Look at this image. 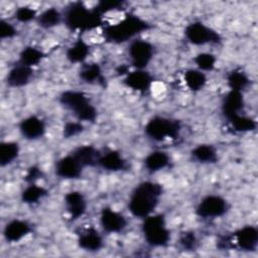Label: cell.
Instances as JSON below:
<instances>
[{
  "label": "cell",
  "instance_id": "6da1fadb",
  "mask_svg": "<svg viewBox=\"0 0 258 258\" xmlns=\"http://www.w3.org/2000/svg\"><path fill=\"white\" fill-rule=\"evenodd\" d=\"M162 186L154 181L140 182L131 192L128 209L136 218H146L153 214L159 204Z\"/></svg>",
  "mask_w": 258,
  "mask_h": 258
},
{
  "label": "cell",
  "instance_id": "7a4b0ae2",
  "mask_svg": "<svg viewBox=\"0 0 258 258\" xmlns=\"http://www.w3.org/2000/svg\"><path fill=\"white\" fill-rule=\"evenodd\" d=\"M149 28V24L134 14H128L120 21L104 27L103 34L107 41L122 43L135 37Z\"/></svg>",
  "mask_w": 258,
  "mask_h": 258
},
{
  "label": "cell",
  "instance_id": "3957f363",
  "mask_svg": "<svg viewBox=\"0 0 258 258\" xmlns=\"http://www.w3.org/2000/svg\"><path fill=\"white\" fill-rule=\"evenodd\" d=\"M102 14L95 8L89 9L82 3H75L64 13L66 25L72 30H91L102 23Z\"/></svg>",
  "mask_w": 258,
  "mask_h": 258
},
{
  "label": "cell",
  "instance_id": "277c9868",
  "mask_svg": "<svg viewBox=\"0 0 258 258\" xmlns=\"http://www.w3.org/2000/svg\"><path fill=\"white\" fill-rule=\"evenodd\" d=\"M60 104L71 111L79 121L94 122L97 119V109L90 99L80 91H64L59 96Z\"/></svg>",
  "mask_w": 258,
  "mask_h": 258
},
{
  "label": "cell",
  "instance_id": "5b68a950",
  "mask_svg": "<svg viewBox=\"0 0 258 258\" xmlns=\"http://www.w3.org/2000/svg\"><path fill=\"white\" fill-rule=\"evenodd\" d=\"M142 233L145 241L152 247H164L170 240V232L166 227L162 215H153L144 218Z\"/></svg>",
  "mask_w": 258,
  "mask_h": 258
},
{
  "label": "cell",
  "instance_id": "8992f818",
  "mask_svg": "<svg viewBox=\"0 0 258 258\" xmlns=\"http://www.w3.org/2000/svg\"><path fill=\"white\" fill-rule=\"evenodd\" d=\"M180 129L181 126L179 121L163 116H154L144 127L146 136L154 141L176 139Z\"/></svg>",
  "mask_w": 258,
  "mask_h": 258
},
{
  "label": "cell",
  "instance_id": "52a82bcc",
  "mask_svg": "<svg viewBox=\"0 0 258 258\" xmlns=\"http://www.w3.org/2000/svg\"><path fill=\"white\" fill-rule=\"evenodd\" d=\"M185 38L195 45H204L208 43H219L220 34L201 21H195L188 24L184 29Z\"/></svg>",
  "mask_w": 258,
  "mask_h": 258
},
{
  "label": "cell",
  "instance_id": "ba28073f",
  "mask_svg": "<svg viewBox=\"0 0 258 258\" xmlns=\"http://www.w3.org/2000/svg\"><path fill=\"white\" fill-rule=\"evenodd\" d=\"M128 54L136 70H144L153 58L154 46L147 40L134 39L129 44Z\"/></svg>",
  "mask_w": 258,
  "mask_h": 258
},
{
  "label": "cell",
  "instance_id": "9c48e42d",
  "mask_svg": "<svg viewBox=\"0 0 258 258\" xmlns=\"http://www.w3.org/2000/svg\"><path fill=\"white\" fill-rule=\"evenodd\" d=\"M227 201L217 195H209L201 200L196 208V213L203 219H216L228 212Z\"/></svg>",
  "mask_w": 258,
  "mask_h": 258
},
{
  "label": "cell",
  "instance_id": "30bf717a",
  "mask_svg": "<svg viewBox=\"0 0 258 258\" xmlns=\"http://www.w3.org/2000/svg\"><path fill=\"white\" fill-rule=\"evenodd\" d=\"M228 237L231 248L236 246L242 251H255L258 245V230L254 226H245Z\"/></svg>",
  "mask_w": 258,
  "mask_h": 258
},
{
  "label": "cell",
  "instance_id": "8fae6325",
  "mask_svg": "<svg viewBox=\"0 0 258 258\" xmlns=\"http://www.w3.org/2000/svg\"><path fill=\"white\" fill-rule=\"evenodd\" d=\"M100 223L104 231L107 233H120L127 226L126 218L111 208H104L102 210Z\"/></svg>",
  "mask_w": 258,
  "mask_h": 258
},
{
  "label": "cell",
  "instance_id": "7c38bea8",
  "mask_svg": "<svg viewBox=\"0 0 258 258\" xmlns=\"http://www.w3.org/2000/svg\"><path fill=\"white\" fill-rule=\"evenodd\" d=\"M83 168L78 159L73 154H69L56 161L55 174L66 179H76L82 175Z\"/></svg>",
  "mask_w": 258,
  "mask_h": 258
},
{
  "label": "cell",
  "instance_id": "4fadbf2b",
  "mask_svg": "<svg viewBox=\"0 0 258 258\" xmlns=\"http://www.w3.org/2000/svg\"><path fill=\"white\" fill-rule=\"evenodd\" d=\"M46 130L45 122L36 115H30L24 118L19 124V131L22 136L28 140L41 138Z\"/></svg>",
  "mask_w": 258,
  "mask_h": 258
},
{
  "label": "cell",
  "instance_id": "5bb4252c",
  "mask_svg": "<svg viewBox=\"0 0 258 258\" xmlns=\"http://www.w3.org/2000/svg\"><path fill=\"white\" fill-rule=\"evenodd\" d=\"M32 228L31 225L24 220L14 219L9 221L3 230V236L6 241L10 243H16L29 235Z\"/></svg>",
  "mask_w": 258,
  "mask_h": 258
},
{
  "label": "cell",
  "instance_id": "9a60e30c",
  "mask_svg": "<svg viewBox=\"0 0 258 258\" xmlns=\"http://www.w3.org/2000/svg\"><path fill=\"white\" fill-rule=\"evenodd\" d=\"M78 244L85 251L97 252L103 248L104 240L97 229L89 227L79 234Z\"/></svg>",
  "mask_w": 258,
  "mask_h": 258
},
{
  "label": "cell",
  "instance_id": "2e32d148",
  "mask_svg": "<svg viewBox=\"0 0 258 258\" xmlns=\"http://www.w3.org/2000/svg\"><path fill=\"white\" fill-rule=\"evenodd\" d=\"M153 78L145 70H136L126 75L124 79L125 85L136 92H146L152 85Z\"/></svg>",
  "mask_w": 258,
  "mask_h": 258
},
{
  "label": "cell",
  "instance_id": "e0dca14e",
  "mask_svg": "<svg viewBox=\"0 0 258 258\" xmlns=\"http://www.w3.org/2000/svg\"><path fill=\"white\" fill-rule=\"evenodd\" d=\"M64 206L70 217L73 220H78L85 214L87 202L82 192L73 190L64 196Z\"/></svg>",
  "mask_w": 258,
  "mask_h": 258
},
{
  "label": "cell",
  "instance_id": "ac0fdd59",
  "mask_svg": "<svg viewBox=\"0 0 258 258\" xmlns=\"http://www.w3.org/2000/svg\"><path fill=\"white\" fill-rule=\"evenodd\" d=\"M32 68L22 63L15 64L7 74L6 83L11 88H21L26 86L32 78Z\"/></svg>",
  "mask_w": 258,
  "mask_h": 258
},
{
  "label": "cell",
  "instance_id": "d6986e66",
  "mask_svg": "<svg viewBox=\"0 0 258 258\" xmlns=\"http://www.w3.org/2000/svg\"><path fill=\"white\" fill-rule=\"evenodd\" d=\"M98 165L108 171H121L127 167V162L122 154L116 150L107 151L100 155Z\"/></svg>",
  "mask_w": 258,
  "mask_h": 258
},
{
  "label": "cell",
  "instance_id": "ffe728a7",
  "mask_svg": "<svg viewBox=\"0 0 258 258\" xmlns=\"http://www.w3.org/2000/svg\"><path fill=\"white\" fill-rule=\"evenodd\" d=\"M244 106L242 92L230 91L225 97L222 105V110L227 119L240 114Z\"/></svg>",
  "mask_w": 258,
  "mask_h": 258
},
{
  "label": "cell",
  "instance_id": "44dd1931",
  "mask_svg": "<svg viewBox=\"0 0 258 258\" xmlns=\"http://www.w3.org/2000/svg\"><path fill=\"white\" fill-rule=\"evenodd\" d=\"M81 165L85 168L87 166H95L98 165V161L101 153L91 145H83L76 148L72 153Z\"/></svg>",
  "mask_w": 258,
  "mask_h": 258
},
{
  "label": "cell",
  "instance_id": "7402d4cb",
  "mask_svg": "<svg viewBox=\"0 0 258 258\" xmlns=\"http://www.w3.org/2000/svg\"><path fill=\"white\" fill-rule=\"evenodd\" d=\"M169 164V156L164 151H153L144 159V165L148 172L154 173L162 170Z\"/></svg>",
  "mask_w": 258,
  "mask_h": 258
},
{
  "label": "cell",
  "instance_id": "603a6c76",
  "mask_svg": "<svg viewBox=\"0 0 258 258\" xmlns=\"http://www.w3.org/2000/svg\"><path fill=\"white\" fill-rule=\"evenodd\" d=\"M89 53H90L89 44L83 39H78L68 48L66 52V56L68 60L71 61L72 63H82L87 59Z\"/></svg>",
  "mask_w": 258,
  "mask_h": 258
},
{
  "label": "cell",
  "instance_id": "cb8c5ba5",
  "mask_svg": "<svg viewBox=\"0 0 258 258\" xmlns=\"http://www.w3.org/2000/svg\"><path fill=\"white\" fill-rule=\"evenodd\" d=\"M192 158L200 163H215L218 161L216 148L210 144H200L191 151Z\"/></svg>",
  "mask_w": 258,
  "mask_h": 258
},
{
  "label": "cell",
  "instance_id": "d4e9b609",
  "mask_svg": "<svg viewBox=\"0 0 258 258\" xmlns=\"http://www.w3.org/2000/svg\"><path fill=\"white\" fill-rule=\"evenodd\" d=\"M80 78L88 84H104V76L101 67L98 63H87L84 64L81 72Z\"/></svg>",
  "mask_w": 258,
  "mask_h": 258
},
{
  "label": "cell",
  "instance_id": "484cf974",
  "mask_svg": "<svg viewBox=\"0 0 258 258\" xmlns=\"http://www.w3.org/2000/svg\"><path fill=\"white\" fill-rule=\"evenodd\" d=\"M47 194V189L43 186L36 183H28V185L23 189L21 194V200L24 204L34 205L45 198Z\"/></svg>",
  "mask_w": 258,
  "mask_h": 258
},
{
  "label": "cell",
  "instance_id": "4316f807",
  "mask_svg": "<svg viewBox=\"0 0 258 258\" xmlns=\"http://www.w3.org/2000/svg\"><path fill=\"white\" fill-rule=\"evenodd\" d=\"M37 23L40 27L48 29L52 28L56 25H58L62 19L61 13L54 7L47 8L43 10L38 16H37Z\"/></svg>",
  "mask_w": 258,
  "mask_h": 258
},
{
  "label": "cell",
  "instance_id": "83f0119b",
  "mask_svg": "<svg viewBox=\"0 0 258 258\" xmlns=\"http://www.w3.org/2000/svg\"><path fill=\"white\" fill-rule=\"evenodd\" d=\"M43 57H44V53L40 49H38L35 46L29 45V46L24 47L20 51L18 62L22 63L26 67L32 68V67L37 66L42 60Z\"/></svg>",
  "mask_w": 258,
  "mask_h": 258
},
{
  "label": "cell",
  "instance_id": "f1b7e54d",
  "mask_svg": "<svg viewBox=\"0 0 258 258\" xmlns=\"http://www.w3.org/2000/svg\"><path fill=\"white\" fill-rule=\"evenodd\" d=\"M183 78L186 87L194 92L204 89L207 84V77L205 73L200 70H188L184 73Z\"/></svg>",
  "mask_w": 258,
  "mask_h": 258
},
{
  "label": "cell",
  "instance_id": "f546056e",
  "mask_svg": "<svg viewBox=\"0 0 258 258\" xmlns=\"http://www.w3.org/2000/svg\"><path fill=\"white\" fill-rule=\"evenodd\" d=\"M19 155V145L14 141H5L0 145V164L2 167L12 163Z\"/></svg>",
  "mask_w": 258,
  "mask_h": 258
},
{
  "label": "cell",
  "instance_id": "4dcf8cb0",
  "mask_svg": "<svg viewBox=\"0 0 258 258\" xmlns=\"http://www.w3.org/2000/svg\"><path fill=\"white\" fill-rule=\"evenodd\" d=\"M227 82L231 91L242 92L248 86L249 78L244 72L235 70L228 75Z\"/></svg>",
  "mask_w": 258,
  "mask_h": 258
},
{
  "label": "cell",
  "instance_id": "1f68e13d",
  "mask_svg": "<svg viewBox=\"0 0 258 258\" xmlns=\"http://www.w3.org/2000/svg\"><path fill=\"white\" fill-rule=\"evenodd\" d=\"M232 127L239 132H249L256 128V121L250 117L241 114L235 115L228 119Z\"/></svg>",
  "mask_w": 258,
  "mask_h": 258
},
{
  "label": "cell",
  "instance_id": "d6a6232c",
  "mask_svg": "<svg viewBox=\"0 0 258 258\" xmlns=\"http://www.w3.org/2000/svg\"><path fill=\"white\" fill-rule=\"evenodd\" d=\"M195 62L198 67V70H200L202 72H210V71L214 70L216 62H217V58L212 53L201 52L196 55Z\"/></svg>",
  "mask_w": 258,
  "mask_h": 258
},
{
  "label": "cell",
  "instance_id": "836d02e7",
  "mask_svg": "<svg viewBox=\"0 0 258 258\" xmlns=\"http://www.w3.org/2000/svg\"><path fill=\"white\" fill-rule=\"evenodd\" d=\"M14 16L17 21L22 22V23H27V22H30L31 20L37 18L38 15L33 8L28 7V6H22L15 10Z\"/></svg>",
  "mask_w": 258,
  "mask_h": 258
},
{
  "label": "cell",
  "instance_id": "e575fe53",
  "mask_svg": "<svg viewBox=\"0 0 258 258\" xmlns=\"http://www.w3.org/2000/svg\"><path fill=\"white\" fill-rule=\"evenodd\" d=\"M197 237L196 234L191 231H186L184 232L180 238H179V244L180 246L187 251L195 250L197 247Z\"/></svg>",
  "mask_w": 258,
  "mask_h": 258
},
{
  "label": "cell",
  "instance_id": "d590c367",
  "mask_svg": "<svg viewBox=\"0 0 258 258\" xmlns=\"http://www.w3.org/2000/svg\"><path fill=\"white\" fill-rule=\"evenodd\" d=\"M16 34H17V29L12 23H10L6 20H1V22H0V37H1V39L13 38Z\"/></svg>",
  "mask_w": 258,
  "mask_h": 258
},
{
  "label": "cell",
  "instance_id": "8d00e7d4",
  "mask_svg": "<svg viewBox=\"0 0 258 258\" xmlns=\"http://www.w3.org/2000/svg\"><path fill=\"white\" fill-rule=\"evenodd\" d=\"M83 130L84 126L81 122H68L63 126V136L64 138H71L80 134Z\"/></svg>",
  "mask_w": 258,
  "mask_h": 258
},
{
  "label": "cell",
  "instance_id": "74e56055",
  "mask_svg": "<svg viewBox=\"0 0 258 258\" xmlns=\"http://www.w3.org/2000/svg\"><path fill=\"white\" fill-rule=\"evenodd\" d=\"M41 175H42V171L40 170L39 167L31 166L27 170V172H26V174L24 176V179H25V181L27 183H35V181L37 179H39L41 177Z\"/></svg>",
  "mask_w": 258,
  "mask_h": 258
}]
</instances>
